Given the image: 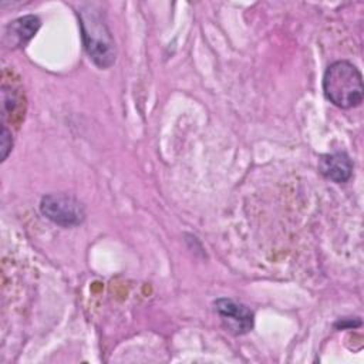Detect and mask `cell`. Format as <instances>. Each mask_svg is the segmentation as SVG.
<instances>
[{
	"mask_svg": "<svg viewBox=\"0 0 364 364\" xmlns=\"http://www.w3.org/2000/svg\"><path fill=\"white\" fill-rule=\"evenodd\" d=\"M81 37L90 60L101 70L109 68L117 60V46L101 7L87 3L78 10Z\"/></svg>",
	"mask_w": 364,
	"mask_h": 364,
	"instance_id": "obj_1",
	"label": "cell"
},
{
	"mask_svg": "<svg viewBox=\"0 0 364 364\" xmlns=\"http://www.w3.org/2000/svg\"><path fill=\"white\" fill-rule=\"evenodd\" d=\"M323 91L333 105L343 109L354 108L361 104L364 97L363 75L353 63L334 61L323 75Z\"/></svg>",
	"mask_w": 364,
	"mask_h": 364,
	"instance_id": "obj_2",
	"label": "cell"
},
{
	"mask_svg": "<svg viewBox=\"0 0 364 364\" xmlns=\"http://www.w3.org/2000/svg\"><path fill=\"white\" fill-rule=\"evenodd\" d=\"M41 213L53 223L63 228L78 226L85 219L82 203L67 193H48L40 200Z\"/></svg>",
	"mask_w": 364,
	"mask_h": 364,
	"instance_id": "obj_3",
	"label": "cell"
},
{
	"mask_svg": "<svg viewBox=\"0 0 364 364\" xmlns=\"http://www.w3.org/2000/svg\"><path fill=\"white\" fill-rule=\"evenodd\" d=\"M215 310L223 321L225 327L236 336L246 334L253 328L255 314L243 303L222 297L215 301Z\"/></svg>",
	"mask_w": 364,
	"mask_h": 364,
	"instance_id": "obj_4",
	"label": "cell"
},
{
	"mask_svg": "<svg viewBox=\"0 0 364 364\" xmlns=\"http://www.w3.org/2000/svg\"><path fill=\"white\" fill-rule=\"evenodd\" d=\"M318 171L327 179L344 183L353 175V162L346 152L324 154L318 159Z\"/></svg>",
	"mask_w": 364,
	"mask_h": 364,
	"instance_id": "obj_5",
	"label": "cell"
},
{
	"mask_svg": "<svg viewBox=\"0 0 364 364\" xmlns=\"http://www.w3.org/2000/svg\"><path fill=\"white\" fill-rule=\"evenodd\" d=\"M40 26H41V21L37 16L28 14V16L18 17L10 21L9 26L6 27L4 40L9 47H13V48L24 47L36 36Z\"/></svg>",
	"mask_w": 364,
	"mask_h": 364,
	"instance_id": "obj_6",
	"label": "cell"
},
{
	"mask_svg": "<svg viewBox=\"0 0 364 364\" xmlns=\"http://www.w3.org/2000/svg\"><path fill=\"white\" fill-rule=\"evenodd\" d=\"M0 149H1V161H4L7 158V155L11 151L13 146V138H11V132L3 125L1 127V144H0Z\"/></svg>",
	"mask_w": 364,
	"mask_h": 364,
	"instance_id": "obj_7",
	"label": "cell"
}]
</instances>
